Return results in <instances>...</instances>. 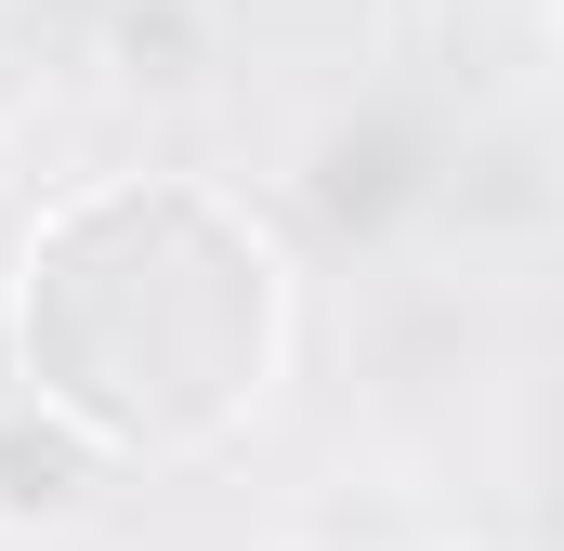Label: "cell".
<instances>
[{"mask_svg": "<svg viewBox=\"0 0 564 551\" xmlns=\"http://www.w3.org/2000/svg\"><path fill=\"white\" fill-rule=\"evenodd\" d=\"M144 276L119 263L106 184L53 197L13 263V368L106 460H210L289 368V250L210 184L144 171Z\"/></svg>", "mask_w": 564, "mask_h": 551, "instance_id": "6da1fadb", "label": "cell"}, {"mask_svg": "<svg viewBox=\"0 0 564 551\" xmlns=\"http://www.w3.org/2000/svg\"><path fill=\"white\" fill-rule=\"evenodd\" d=\"M106 486H119V460H106L66 408H40L26 381L0 395V526H13V539H66V526H93Z\"/></svg>", "mask_w": 564, "mask_h": 551, "instance_id": "7a4b0ae2", "label": "cell"}, {"mask_svg": "<svg viewBox=\"0 0 564 551\" xmlns=\"http://www.w3.org/2000/svg\"><path fill=\"white\" fill-rule=\"evenodd\" d=\"M106 66L158 93V106H184V93H210V13L197 0H119L106 13Z\"/></svg>", "mask_w": 564, "mask_h": 551, "instance_id": "3957f363", "label": "cell"}, {"mask_svg": "<svg viewBox=\"0 0 564 551\" xmlns=\"http://www.w3.org/2000/svg\"><path fill=\"white\" fill-rule=\"evenodd\" d=\"M0 197H13V132H0Z\"/></svg>", "mask_w": 564, "mask_h": 551, "instance_id": "5b68a950", "label": "cell"}, {"mask_svg": "<svg viewBox=\"0 0 564 551\" xmlns=\"http://www.w3.org/2000/svg\"><path fill=\"white\" fill-rule=\"evenodd\" d=\"M315 197H328L341 224H381V210L421 197V171H408L394 132H328V144H315Z\"/></svg>", "mask_w": 564, "mask_h": 551, "instance_id": "277c9868", "label": "cell"}]
</instances>
